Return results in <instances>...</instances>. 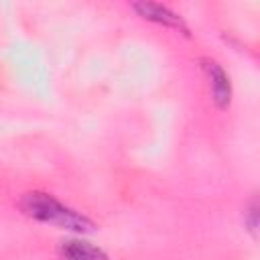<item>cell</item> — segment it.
<instances>
[{
    "mask_svg": "<svg viewBox=\"0 0 260 260\" xmlns=\"http://www.w3.org/2000/svg\"><path fill=\"white\" fill-rule=\"evenodd\" d=\"M248 225H250V232L256 236V228H258V207L256 205H252L248 211Z\"/></svg>",
    "mask_w": 260,
    "mask_h": 260,
    "instance_id": "cell-5",
    "label": "cell"
},
{
    "mask_svg": "<svg viewBox=\"0 0 260 260\" xmlns=\"http://www.w3.org/2000/svg\"><path fill=\"white\" fill-rule=\"evenodd\" d=\"M201 67L209 79L213 102L219 108H228L232 102V83H230L228 73L221 69V65L217 61H211V59H201Z\"/></svg>",
    "mask_w": 260,
    "mask_h": 260,
    "instance_id": "cell-3",
    "label": "cell"
},
{
    "mask_svg": "<svg viewBox=\"0 0 260 260\" xmlns=\"http://www.w3.org/2000/svg\"><path fill=\"white\" fill-rule=\"evenodd\" d=\"M132 8L146 20H152L156 24H162V26H169V28H175V30H181V32L189 35L187 22L177 12H173L169 6H162V4H156V2H134Z\"/></svg>",
    "mask_w": 260,
    "mask_h": 260,
    "instance_id": "cell-2",
    "label": "cell"
},
{
    "mask_svg": "<svg viewBox=\"0 0 260 260\" xmlns=\"http://www.w3.org/2000/svg\"><path fill=\"white\" fill-rule=\"evenodd\" d=\"M20 207L28 217L43 221V223H53L63 230H73V232H93L95 230V223L91 219H87L79 211L63 205L53 195L43 193V191L24 193L20 199Z\"/></svg>",
    "mask_w": 260,
    "mask_h": 260,
    "instance_id": "cell-1",
    "label": "cell"
},
{
    "mask_svg": "<svg viewBox=\"0 0 260 260\" xmlns=\"http://www.w3.org/2000/svg\"><path fill=\"white\" fill-rule=\"evenodd\" d=\"M59 254L63 260H110L108 254L83 240H65L59 244Z\"/></svg>",
    "mask_w": 260,
    "mask_h": 260,
    "instance_id": "cell-4",
    "label": "cell"
}]
</instances>
